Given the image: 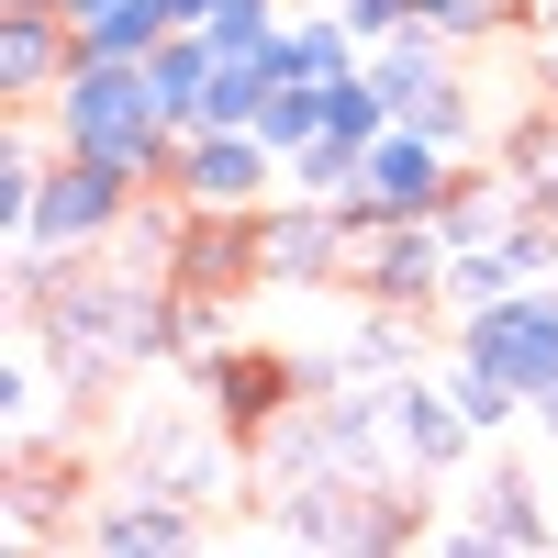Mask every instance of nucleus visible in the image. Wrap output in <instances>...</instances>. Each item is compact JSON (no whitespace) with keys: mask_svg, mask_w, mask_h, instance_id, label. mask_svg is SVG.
I'll return each mask as SVG.
<instances>
[{"mask_svg":"<svg viewBox=\"0 0 558 558\" xmlns=\"http://www.w3.org/2000/svg\"><path fill=\"white\" fill-rule=\"evenodd\" d=\"M34 425H45V357L12 347V436H34Z\"/></svg>","mask_w":558,"mask_h":558,"instance_id":"26","label":"nucleus"},{"mask_svg":"<svg viewBox=\"0 0 558 558\" xmlns=\"http://www.w3.org/2000/svg\"><path fill=\"white\" fill-rule=\"evenodd\" d=\"M291 179V157L268 146V134L246 123H202V134H179V157H168V202L179 213H268V191Z\"/></svg>","mask_w":558,"mask_h":558,"instance_id":"4","label":"nucleus"},{"mask_svg":"<svg viewBox=\"0 0 558 558\" xmlns=\"http://www.w3.org/2000/svg\"><path fill=\"white\" fill-rule=\"evenodd\" d=\"M257 134H268L279 157H302L313 134H324V89H313V78H279V89H268V112H257Z\"/></svg>","mask_w":558,"mask_h":558,"instance_id":"20","label":"nucleus"},{"mask_svg":"<svg viewBox=\"0 0 558 558\" xmlns=\"http://www.w3.org/2000/svg\"><path fill=\"white\" fill-rule=\"evenodd\" d=\"M347 246H357V223H347V202H268L257 213V279H336L347 268Z\"/></svg>","mask_w":558,"mask_h":558,"instance_id":"9","label":"nucleus"},{"mask_svg":"<svg viewBox=\"0 0 558 558\" xmlns=\"http://www.w3.org/2000/svg\"><path fill=\"white\" fill-rule=\"evenodd\" d=\"M458 146L447 134H425V123H391L380 146L357 157V202H347V223L368 235V223H413V213H447V191H458Z\"/></svg>","mask_w":558,"mask_h":558,"instance_id":"6","label":"nucleus"},{"mask_svg":"<svg viewBox=\"0 0 558 558\" xmlns=\"http://www.w3.org/2000/svg\"><path fill=\"white\" fill-rule=\"evenodd\" d=\"M45 134H57L68 157H101V168H123L134 191H146V179H168V157H179V123L157 112V78H146V57H68L57 101H45Z\"/></svg>","mask_w":558,"mask_h":558,"instance_id":"1","label":"nucleus"},{"mask_svg":"<svg viewBox=\"0 0 558 558\" xmlns=\"http://www.w3.org/2000/svg\"><path fill=\"white\" fill-rule=\"evenodd\" d=\"M213 68H223V57H213V34H202V23H191V34H168L157 57H146V78H157V112H168L179 134H202V112H213Z\"/></svg>","mask_w":558,"mask_h":558,"instance_id":"14","label":"nucleus"},{"mask_svg":"<svg viewBox=\"0 0 558 558\" xmlns=\"http://www.w3.org/2000/svg\"><path fill=\"white\" fill-rule=\"evenodd\" d=\"M536 425H547V436H558V380H547V391H536Z\"/></svg>","mask_w":558,"mask_h":558,"instance_id":"30","label":"nucleus"},{"mask_svg":"<svg viewBox=\"0 0 558 558\" xmlns=\"http://www.w3.org/2000/svg\"><path fill=\"white\" fill-rule=\"evenodd\" d=\"M357 157H368V146H347V134H313V146L291 157V191H313V202H357Z\"/></svg>","mask_w":558,"mask_h":558,"instance_id":"21","label":"nucleus"},{"mask_svg":"<svg viewBox=\"0 0 558 558\" xmlns=\"http://www.w3.org/2000/svg\"><path fill=\"white\" fill-rule=\"evenodd\" d=\"M157 12H168L179 34H191V23H213V0H157Z\"/></svg>","mask_w":558,"mask_h":558,"instance_id":"28","label":"nucleus"},{"mask_svg":"<svg viewBox=\"0 0 558 558\" xmlns=\"http://www.w3.org/2000/svg\"><path fill=\"white\" fill-rule=\"evenodd\" d=\"M0 12H23V0H0Z\"/></svg>","mask_w":558,"mask_h":558,"instance_id":"32","label":"nucleus"},{"mask_svg":"<svg viewBox=\"0 0 558 558\" xmlns=\"http://www.w3.org/2000/svg\"><path fill=\"white\" fill-rule=\"evenodd\" d=\"M447 235H436V213H413V223H368V235L347 246V279H357V291L368 302H447Z\"/></svg>","mask_w":558,"mask_h":558,"instance_id":"8","label":"nucleus"},{"mask_svg":"<svg viewBox=\"0 0 558 558\" xmlns=\"http://www.w3.org/2000/svg\"><path fill=\"white\" fill-rule=\"evenodd\" d=\"M436 380H447V402H458V413H470V436H502V425L525 413V391L502 380V368H481V357H447Z\"/></svg>","mask_w":558,"mask_h":558,"instance_id":"17","label":"nucleus"},{"mask_svg":"<svg viewBox=\"0 0 558 558\" xmlns=\"http://www.w3.org/2000/svg\"><path fill=\"white\" fill-rule=\"evenodd\" d=\"M168 347H179V357H223V313H213V302H179V313H168Z\"/></svg>","mask_w":558,"mask_h":558,"instance_id":"25","label":"nucleus"},{"mask_svg":"<svg viewBox=\"0 0 558 558\" xmlns=\"http://www.w3.org/2000/svg\"><path fill=\"white\" fill-rule=\"evenodd\" d=\"M536 89H547V112H558V45H547V57H536Z\"/></svg>","mask_w":558,"mask_h":558,"instance_id":"29","label":"nucleus"},{"mask_svg":"<svg viewBox=\"0 0 558 558\" xmlns=\"http://www.w3.org/2000/svg\"><path fill=\"white\" fill-rule=\"evenodd\" d=\"M536 34H547V45H558V0H536Z\"/></svg>","mask_w":558,"mask_h":558,"instance_id":"31","label":"nucleus"},{"mask_svg":"<svg viewBox=\"0 0 558 558\" xmlns=\"http://www.w3.org/2000/svg\"><path fill=\"white\" fill-rule=\"evenodd\" d=\"M336 12H347L368 45H380V34H413V0H336Z\"/></svg>","mask_w":558,"mask_h":558,"instance_id":"27","label":"nucleus"},{"mask_svg":"<svg viewBox=\"0 0 558 558\" xmlns=\"http://www.w3.org/2000/svg\"><path fill=\"white\" fill-rule=\"evenodd\" d=\"M68 57H78V23L57 12V0H23V12H0V101H12V112L57 101Z\"/></svg>","mask_w":558,"mask_h":558,"instance_id":"11","label":"nucleus"},{"mask_svg":"<svg viewBox=\"0 0 558 558\" xmlns=\"http://www.w3.org/2000/svg\"><path fill=\"white\" fill-rule=\"evenodd\" d=\"M402 368H413V324H402V302H380V324L347 336V380H402Z\"/></svg>","mask_w":558,"mask_h":558,"instance_id":"19","label":"nucleus"},{"mask_svg":"<svg viewBox=\"0 0 558 558\" xmlns=\"http://www.w3.org/2000/svg\"><path fill=\"white\" fill-rule=\"evenodd\" d=\"M168 34H179V23L157 12V0H112V12H89V23H78V57H157Z\"/></svg>","mask_w":558,"mask_h":558,"instance_id":"16","label":"nucleus"},{"mask_svg":"<svg viewBox=\"0 0 558 558\" xmlns=\"http://www.w3.org/2000/svg\"><path fill=\"white\" fill-rule=\"evenodd\" d=\"M458 447H470V413L447 402V380L402 368V380H391V481H447Z\"/></svg>","mask_w":558,"mask_h":558,"instance_id":"10","label":"nucleus"},{"mask_svg":"<svg viewBox=\"0 0 558 558\" xmlns=\"http://www.w3.org/2000/svg\"><path fill=\"white\" fill-rule=\"evenodd\" d=\"M502 268H514V279H547V268H558V213H525L514 235H502Z\"/></svg>","mask_w":558,"mask_h":558,"instance_id":"23","label":"nucleus"},{"mask_svg":"<svg viewBox=\"0 0 558 558\" xmlns=\"http://www.w3.org/2000/svg\"><path fill=\"white\" fill-rule=\"evenodd\" d=\"M89 547H112V558H157V547H202V514H191V492H146V502H112L101 525H89Z\"/></svg>","mask_w":558,"mask_h":558,"instance_id":"13","label":"nucleus"},{"mask_svg":"<svg viewBox=\"0 0 558 558\" xmlns=\"http://www.w3.org/2000/svg\"><path fill=\"white\" fill-rule=\"evenodd\" d=\"M413 23L447 34V45H470V34H492V23H502V0H413Z\"/></svg>","mask_w":558,"mask_h":558,"instance_id":"24","label":"nucleus"},{"mask_svg":"<svg viewBox=\"0 0 558 558\" xmlns=\"http://www.w3.org/2000/svg\"><path fill=\"white\" fill-rule=\"evenodd\" d=\"M458 357L502 368V380L536 402V391L558 380V291L525 279V291H502V302H470V313H458Z\"/></svg>","mask_w":558,"mask_h":558,"instance_id":"7","label":"nucleus"},{"mask_svg":"<svg viewBox=\"0 0 558 558\" xmlns=\"http://www.w3.org/2000/svg\"><path fill=\"white\" fill-rule=\"evenodd\" d=\"M368 68V34L336 12V0H313V12H291V45H279V78H313V89H336Z\"/></svg>","mask_w":558,"mask_h":558,"instance_id":"12","label":"nucleus"},{"mask_svg":"<svg viewBox=\"0 0 558 558\" xmlns=\"http://www.w3.org/2000/svg\"><path fill=\"white\" fill-rule=\"evenodd\" d=\"M536 536H547V514H536L525 481H492V502L458 525V547H536Z\"/></svg>","mask_w":558,"mask_h":558,"instance_id":"18","label":"nucleus"},{"mask_svg":"<svg viewBox=\"0 0 558 558\" xmlns=\"http://www.w3.org/2000/svg\"><path fill=\"white\" fill-rule=\"evenodd\" d=\"M45 336H57L68 380H101V368L168 357V313H157V291H123V279H78V257H68V302L45 313Z\"/></svg>","mask_w":558,"mask_h":558,"instance_id":"2","label":"nucleus"},{"mask_svg":"<svg viewBox=\"0 0 558 558\" xmlns=\"http://www.w3.org/2000/svg\"><path fill=\"white\" fill-rule=\"evenodd\" d=\"M213 402H223V425H268V413L291 402V368H279V357H246V347H223V357H213Z\"/></svg>","mask_w":558,"mask_h":558,"instance_id":"15","label":"nucleus"},{"mask_svg":"<svg viewBox=\"0 0 558 558\" xmlns=\"http://www.w3.org/2000/svg\"><path fill=\"white\" fill-rule=\"evenodd\" d=\"M123 213H134V179L123 168H101V157H68L57 146V168H45V191H34V213H23V257H45V268H68V257H101L112 235H123Z\"/></svg>","mask_w":558,"mask_h":558,"instance_id":"3","label":"nucleus"},{"mask_svg":"<svg viewBox=\"0 0 558 558\" xmlns=\"http://www.w3.org/2000/svg\"><path fill=\"white\" fill-rule=\"evenodd\" d=\"M502 168L525 179V202H558V123H525L514 146H502Z\"/></svg>","mask_w":558,"mask_h":558,"instance_id":"22","label":"nucleus"},{"mask_svg":"<svg viewBox=\"0 0 558 558\" xmlns=\"http://www.w3.org/2000/svg\"><path fill=\"white\" fill-rule=\"evenodd\" d=\"M368 89H380V101H391V123H425V134H447V146L458 157H470V89H458V45L447 34H425V23H413V34H380V45H368Z\"/></svg>","mask_w":558,"mask_h":558,"instance_id":"5","label":"nucleus"}]
</instances>
